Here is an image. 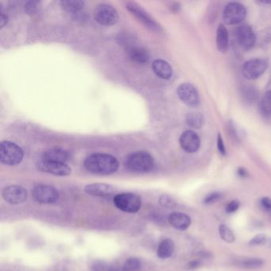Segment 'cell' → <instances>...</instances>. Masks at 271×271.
Returning a JSON list of instances; mask_svg holds the SVG:
<instances>
[{"instance_id":"6da1fadb","label":"cell","mask_w":271,"mask_h":271,"mask_svg":"<svg viewBox=\"0 0 271 271\" xmlns=\"http://www.w3.org/2000/svg\"><path fill=\"white\" fill-rule=\"evenodd\" d=\"M84 167L93 174L111 175L120 167L118 160L107 153H93L84 161Z\"/></svg>"},{"instance_id":"7a4b0ae2","label":"cell","mask_w":271,"mask_h":271,"mask_svg":"<svg viewBox=\"0 0 271 271\" xmlns=\"http://www.w3.org/2000/svg\"><path fill=\"white\" fill-rule=\"evenodd\" d=\"M126 167L128 171L137 173L149 172L154 167V159L148 152L137 151L127 157Z\"/></svg>"},{"instance_id":"3957f363","label":"cell","mask_w":271,"mask_h":271,"mask_svg":"<svg viewBox=\"0 0 271 271\" xmlns=\"http://www.w3.org/2000/svg\"><path fill=\"white\" fill-rule=\"evenodd\" d=\"M24 150L17 144L10 141L0 143V161L6 166H16L24 159Z\"/></svg>"},{"instance_id":"277c9868","label":"cell","mask_w":271,"mask_h":271,"mask_svg":"<svg viewBox=\"0 0 271 271\" xmlns=\"http://www.w3.org/2000/svg\"><path fill=\"white\" fill-rule=\"evenodd\" d=\"M114 204L116 208L127 213H136L142 206L141 197L132 193H123L114 197Z\"/></svg>"},{"instance_id":"5b68a950","label":"cell","mask_w":271,"mask_h":271,"mask_svg":"<svg viewBox=\"0 0 271 271\" xmlns=\"http://www.w3.org/2000/svg\"><path fill=\"white\" fill-rule=\"evenodd\" d=\"M94 19L100 25L111 26L118 22V11L112 5L101 3L95 8Z\"/></svg>"},{"instance_id":"8992f818","label":"cell","mask_w":271,"mask_h":271,"mask_svg":"<svg viewBox=\"0 0 271 271\" xmlns=\"http://www.w3.org/2000/svg\"><path fill=\"white\" fill-rule=\"evenodd\" d=\"M268 67V62L262 58L246 61L242 67V74L246 80H254L260 77Z\"/></svg>"},{"instance_id":"52a82bcc","label":"cell","mask_w":271,"mask_h":271,"mask_svg":"<svg viewBox=\"0 0 271 271\" xmlns=\"http://www.w3.org/2000/svg\"><path fill=\"white\" fill-rule=\"evenodd\" d=\"M246 16V7L240 2H229L223 10V19L228 25L241 24Z\"/></svg>"},{"instance_id":"ba28073f","label":"cell","mask_w":271,"mask_h":271,"mask_svg":"<svg viewBox=\"0 0 271 271\" xmlns=\"http://www.w3.org/2000/svg\"><path fill=\"white\" fill-rule=\"evenodd\" d=\"M32 194L34 200L40 204H53L59 198L57 189L50 185H37L33 189Z\"/></svg>"},{"instance_id":"9c48e42d","label":"cell","mask_w":271,"mask_h":271,"mask_svg":"<svg viewBox=\"0 0 271 271\" xmlns=\"http://www.w3.org/2000/svg\"><path fill=\"white\" fill-rule=\"evenodd\" d=\"M126 9L149 29L154 31L161 30L159 24L141 6L137 4L136 2H126Z\"/></svg>"},{"instance_id":"30bf717a","label":"cell","mask_w":271,"mask_h":271,"mask_svg":"<svg viewBox=\"0 0 271 271\" xmlns=\"http://www.w3.org/2000/svg\"><path fill=\"white\" fill-rule=\"evenodd\" d=\"M235 37L238 44L242 49L248 50L255 44L256 37L254 30L247 24H241L235 30Z\"/></svg>"},{"instance_id":"8fae6325","label":"cell","mask_w":271,"mask_h":271,"mask_svg":"<svg viewBox=\"0 0 271 271\" xmlns=\"http://www.w3.org/2000/svg\"><path fill=\"white\" fill-rule=\"evenodd\" d=\"M179 99L189 107H197L200 103V97L197 90L193 84L184 83L177 89Z\"/></svg>"},{"instance_id":"7c38bea8","label":"cell","mask_w":271,"mask_h":271,"mask_svg":"<svg viewBox=\"0 0 271 271\" xmlns=\"http://www.w3.org/2000/svg\"><path fill=\"white\" fill-rule=\"evenodd\" d=\"M37 168L38 171H42V172L50 173L55 176H60V177L68 176L72 172L71 168L66 163L49 162V161H44V160H41L40 162H38Z\"/></svg>"},{"instance_id":"4fadbf2b","label":"cell","mask_w":271,"mask_h":271,"mask_svg":"<svg viewBox=\"0 0 271 271\" xmlns=\"http://www.w3.org/2000/svg\"><path fill=\"white\" fill-rule=\"evenodd\" d=\"M2 197L11 204H19L27 200V191L20 185H10L4 188Z\"/></svg>"},{"instance_id":"5bb4252c","label":"cell","mask_w":271,"mask_h":271,"mask_svg":"<svg viewBox=\"0 0 271 271\" xmlns=\"http://www.w3.org/2000/svg\"><path fill=\"white\" fill-rule=\"evenodd\" d=\"M180 145L185 152L195 153L200 147V139L193 130H186L180 137Z\"/></svg>"},{"instance_id":"9a60e30c","label":"cell","mask_w":271,"mask_h":271,"mask_svg":"<svg viewBox=\"0 0 271 271\" xmlns=\"http://www.w3.org/2000/svg\"><path fill=\"white\" fill-rule=\"evenodd\" d=\"M116 188L113 185L104 183H94L88 185L84 188L86 194L95 197H108L116 193Z\"/></svg>"},{"instance_id":"2e32d148","label":"cell","mask_w":271,"mask_h":271,"mask_svg":"<svg viewBox=\"0 0 271 271\" xmlns=\"http://www.w3.org/2000/svg\"><path fill=\"white\" fill-rule=\"evenodd\" d=\"M169 223L179 231H185L191 225V218L183 212H172L168 219Z\"/></svg>"},{"instance_id":"e0dca14e","label":"cell","mask_w":271,"mask_h":271,"mask_svg":"<svg viewBox=\"0 0 271 271\" xmlns=\"http://www.w3.org/2000/svg\"><path fill=\"white\" fill-rule=\"evenodd\" d=\"M70 159V153L59 148H51L42 154V160L49 162H65Z\"/></svg>"},{"instance_id":"ac0fdd59","label":"cell","mask_w":271,"mask_h":271,"mask_svg":"<svg viewBox=\"0 0 271 271\" xmlns=\"http://www.w3.org/2000/svg\"><path fill=\"white\" fill-rule=\"evenodd\" d=\"M152 69L154 74L163 80H170L172 76L171 65L164 60L157 59L152 64Z\"/></svg>"},{"instance_id":"d6986e66","label":"cell","mask_w":271,"mask_h":271,"mask_svg":"<svg viewBox=\"0 0 271 271\" xmlns=\"http://www.w3.org/2000/svg\"><path fill=\"white\" fill-rule=\"evenodd\" d=\"M127 53L130 60L139 64H145L149 60V54L146 49L137 46H131L127 49Z\"/></svg>"},{"instance_id":"ffe728a7","label":"cell","mask_w":271,"mask_h":271,"mask_svg":"<svg viewBox=\"0 0 271 271\" xmlns=\"http://www.w3.org/2000/svg\"><path fill=\"white\" fill-rule=\"evenodd\" d=\"M228 32L223 24H220L217 28V45L218 50L226 53L228 49Z\"/></svg>"},{"instance_id":"44dd1931","label":"cell","mask_w":271,"mask_h":271,"mask_svg":"<svg viewBox=\"0 0 271 271\" xmlns=\"http://www.w3.org/2000/svg\"><path fill=\"white\" fill-rule=\"evenodd\" d=\"M173 251H174V243L171 239H166L160 243L157 254L160 259H169L170 257L172 256Z\"/></svg>"},{"instance_id":"7402d4cb","label":"cell","mask_w":271,"mask_h":271,"mask_svg":"<svg viewBox=\"0 0 271 271\" xmlns=\"http://www.w3.org/2000/svg\"><path fill=\"white\" fill-rule=\"evenodd\" d=\"M259 110L266 118L271 116V91H267L263 95L259 102Z\"/></svg>"},{"instance_id":"603a6c76","label":"cell","mask_w":271,"mask_h":271,"mask_svg":"<svg viewBox=\"0 0 271 271\" xmlns=\"http://www.w3.org/2000/svg\"><path fill=\"white\" fill-rule=\"evenodd\" d=\"M186 122L192 128L200 129L204 126V116L199 112H190L186 116Z\"/></svg>"},{"instance_id":"cb8c5ba5","label":"cell","mask_w":271,"mask_h":271,"mask_svg":"<svg viewBox=\"0 0 271 271\" xmlns=\"http://www.w3.org/2000/svg\"><path fill=\"white\" fill-rule=\"evenodd\" d=\"M60 3L61 7L69 12H77L84 6V2L80 0H63Z\"/></svg>"},{"instance_id":"d4e9b609","label":"cell","mask_w":271,"mask_h":271,"mask_svg":"<svg viewBox=\"0 0 271 271\" xmlns=\"http://www.w3.org/2000/svg\"><path fill=\"white\" fill-rule=\"evenodd\" d=\"M264 265V261L261 259H246L238 263V266L245 269H258Z\"/></svg>"},{"instance_id":"484cf974","label":"cell","mask_w":271,"mask_h":271,"mask_svg":"<svg viewBox=\"0 0 271 271\" xmlns=\"http://www.w3.org/2000/svg\"><path fill=\"white\" fill-rule=\"evenodd\" d=\"M219 231H220L221 239L227 244H232L236 240L235 234L230 227H227V225L221 224L219 227Z\"/></svg>"},{"instance_id":"4316f807","label":"cell","mask_w":271,"mask_h":271,"mask_svg":"<svg viewBox=\"0 0 271 271\" xmlns=\"http://www.w3.org/2000/svg\"><path fill=\"white\" fill-rule=\"evenodd\" d=\"M142 269V262L137 258H130L124 263L122 271H140Z\"/></svg>"},{"instance_id":"83f0119b","label":"cell","mask_w":271,"mask_h":271,"mask_svg":"<svg viewBox=\"0 0 271 271\" xmlns=\"http://www.w3.org/2000/svg\"><path fill=\"white\" fill-rule=\"evenodd\" d=\"M159 203L162 206L167 208H172L177 206L176 200L173 198L171 197V196L166 195V194L162 195L160 197Z\"/></svg>"},{"instance_id":"f1b7e54d","label":"cell","mask_w":271,"mask_h":271,"mask_svg":"<svg viewBox=\"0 0 271 271\" xmlns=\"http://www.w3.org/2000/svg\"><path fill=\"white\" fill-rule=\"evenodd\" d=\"M243 96H244L246 100L251 103V102L256 100L257 98H258V93L253 87H245Z\"/></svg>"},{"instance_id":"f546056e","label":"cell","mask_w":271,"mask_h":271,"mask_svg":"<svg viewBox=\"0 0 271 271\" xmlns=\"http://www.w3.org/2000/svg\"><path fill=\"white\" fill-rule=\"evenodd\" d=\"M267 242H268V237L266 235H263V234H259V235H257L250 240L249 245L252 246H263V245L267 244Z\"/></svg>"},{"instance_id":"4dcf8cb0","label":"cell","mask_w":271,"mask_h":271,"mask_svg":"<svg viewBox=\"0 0 271 271\" xmlns=\"http://www.w3.org/2000/svg\"><path fill=\"white\" fill-rule=\"evenodd\" d=\"M222 194L221 193H212V194H209L207 196L205 199H204V202L205 204H212L214 203H217L219 200H221L222 199Z\"/></svg>"},{"instance_id":"1f68e13d","label":"cell","mask_w":271,"mask_h":271,"mask_svg":"<svg viewBox=\"0 0 271 271\" xmlns=\"http://www.w3.org/2000/svg\"><path fill=\"white\" fill-rule=\"evenodd\" d=\"M39 2L38 1H28L25 4V11L29 15H33L37 11L38 4Z\"/></svg>"},{"instance_id":"d6a6232c","label":"cell","mask_w":271,"mask_h":271,"mask_svg":"<svg viewBox=\"0 0 271 271\" xmlns=\"http://www.w3.org/2000/svg\"><path fill=\"white\" fill-rule=\"evenodd\" d=\"M240 202L237 200H233L230 201L226 206V212L227 213H233L240 208Z\"/></svg>"},{"instance_id":"836d02e7","label":"cell","mask_w":271,"mask_h":271,"mask_svg":"<svg viewBox=\"0 0 271 271\" xmlns=\"http://www.w3.org/2000/svg\"><path fill=\"white\" fill-rule=\"evenodd\" d=\"M217 148H218L219 152L222 155H226L227 151H226V148H225L224 144H223V139L222 137L219 134L218 138H217Z\"/></svg>"},{"instance_id":"e575fe53","label":"cell","mask_w":271,"mask_h":271,"mask_svg":"<svg viewBox=\"0 0 271 271\" xmlns=\"http://www.w3.org/2000/svg\"><path fill=\"white\" fill-rule=\"evenodd\" d=\"M261 207L267 212H271V199L269 197H263L260 200Z\"/></svg>"},{"instance_id":"d590c367","label":"cell","mask_w":271,"mask_h":271,"mask_svg":"<svg viewBox=\"0 0 271 271\" xmlns=\"http://www.w3.org/2000/svg\"><path fill=\"white\" fill-rule=\"evenodd\" d=\"M93 271H107V266L102 262H97L93 264L92 267Z\"/></svg>"},{"instance_id":"8d00e7d4","label":"cell","mask_w":271,"mask_h":271,"mask_svg":"<svg viewBox=\"0 0 271 271\" xmlns=\"http://www.w3.org/2000/svg\"><path fill=\"white\" fill-rule=\"evenodd\" d=\"M237 174L238 176H240V177L246 178V177L249 176V172H248L246 169L244 168V167H240V168L238 169Z\"/></svg>"},{"instance_id":"74e56055","label":"cell","mask_w":271,"mask_h":271,"mask_svg":"<svg viewBox=\"0 0 271 271\" xmlns=\"http://www.w3.org/2000/svg\"><path fill=\"white\" fill-rule=\"evenodd\" d=\"M8 22V18L4 14L1 15V18H0V27H4L5 25L7 24Z\"/></svg>"},{"instance_id":"f35d334b","label":"cell","mask_w":271,"mask_h":271,"mask_svg":"<svg viewBox=\"0 0 271 271\" xmlns=\"http://www.w3.org/2000/svg\"><path fill=\"white\" fill-rule=\"evenodd\" d=\"M200 262L199 260L192 261L189 263V268L190 269H195L197 267H200Z\"/></svg>"},{"instance_id":"ab89813d","label":"cell","mask_w":271,"mask_h":271,"mask_svg":"<svg viewBox=\"0 0 271 271\" xmlns=\"http://www.w3.org/2000/svg\"><path fill=\"white\" fill-rule=\"evenodd\" d=\"M171 8L173 12H177L180 10V4L177 2H173L172 6H171Z\"/></svg>"},{"instance_id":"60d3db41","label":"cell","mask_w":271,"mask_h":271,"mask_svg":"<svg viewBox=\"0 0 271 271\" xmlns=\"http://www.w3.org/2000/svg\"></svg>"}]
</instances>
